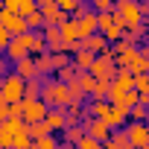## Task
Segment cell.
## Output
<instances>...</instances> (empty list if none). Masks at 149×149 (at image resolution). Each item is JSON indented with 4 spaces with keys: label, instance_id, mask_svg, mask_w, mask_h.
Instances as JSON below:
<instances>
[{
    "label": "cell",
    "instance_id": "obj_33",
    "mask_svg": "<svg viewBox=\"0 0 149 149\" xmlns=\"http://www.w3.org/2000/svg\"><path fill=\"white\" fill-rule=\"evenodd\" d=\"M38 9V0H18V15L21 18H26L29 12H35Z\"/></svg>",
    "mask_w": 149,
    "mask_h": 149
},
{
    "label": "cell",
    "instance_id": "obj_8",
    "mask_svg": "<svg viewBox=\"0 0 149 149\" xmlns=\"http://www.w3.org/2000/svg\"><path fill=\"white\" fill-rule=\"evenodd\" d=\"M123 132H126V140L132 143V149L146 146V123H126Z\"/></svg>",
    "mask_w": 149,
    "mask_h": 149
},
{
    "label": "cell",
    "instance_id": "obj_26",
    "mask_svg": "<svg viewBox=\"0 0 149 149\" xmlns=\"http://www.w3.org/2000/svg\"><path fill=\"white\" fill-rule=\"evenodd\" d=\"M79 73L73 70V64H67V67H61V70H56V82H61V85H70L73 79H76Z\"/></svg>",
    "mask_w": 149,
    "mask_h": 149
},
{
    "label": "cell",
    "instance_id": "obj_1",
    "mask_svg": "<svg viewBox=\"0 0 149 149\" xmlns=\"http://www.w3.org/2000/svg\"><path fill=\"white\" fill-rule=\"evenodd\" d=\"M41 102L47 105V108H67L70 105V94H67V85H61V82H56L53 76H47L44 82H41Z\"/></svg>",
    "mask_w": 149,
    "mask_h": 149
},
{
    "label": "cell",
    "instance_id": "obj_35",
    "mask_svg": "<svg viewBox=\"0 0 149 149\" xmlns=\"http://www.w3.org/2000/svg\"><path fill=\"white\" fill-rule=\"evenodd\" d=\"M76 3H79V0H56V6H58V9H61V12H64L67 18L73 15V9H76Z\"/></svg>",
    "mask_w": 149,
    "mask_h": 149
},
{
    "label": "cell",
    "instance_id": "obj_14",
    "mask_svg": "<svg viewBox=\"0 0 149 149\" xmlns=\"http://www.w3.org/2000/svg\"><path fill=\"white\" fill-rule=\"evenodd\" d=\"M76 26H79V41H82V38H88V35H94V32H100V29H97V12L82 15V18L76 21Z\"/></svg>",
    "mask_w": 149,
    "mask_h": 149
},
{
    "label": "cell",
    "instance_id": "obj_48",
    "mask_svg": "<svg viewBox=\"0 0 149 149\" xmlns=\"http://www.w3.org/2000/svg\"><path fill=\"white\" fill-rule=\"evenodd\" d=\"M0 3H3V0H0Z\"/></svg>",
    "mask_w": 149,
    "mask_h": 149
},
{
    "label": "cell",
    "instance_id": "obj_25",
    "mask_svg": "<svg viewBox=\"0 0 149 149\" xmlns=\"http://www.w3.org/2000/svg\"><path fill=\"white\" fill-rule=\"evenodd\" d=\"M12 149H32V137H29L26 129H24V132H15V137H12Z\"/></svg>",
    "mask_w": 149,
    "mask_h": 149
},
{
    "label": "cell",
    "instance_id": "obj_19",
    "mask_svg": "<svg viewBox=\"0 0 149 149\" xmlns=\"http://www.w3.org/2000/svg\"><path fill=\"white\" fill-rule=\"evenodd\" d=\"M35 73L41 79H47L50 73H53V56L50 53H41V56H35Z\"/></svg>",
    "mask_w": 149,
    "mask_h": 149
},
{
    "label": "cell",
    "instance_id": "obj_12",
    "mask_svg": "<svg viewBox=\"0 0 149 149\" xmlns=\"http://www.w3.org/2000/svg\"><path fill=\"white\" fill-rule=\"evenodd\" d=\"M94 53H88V50H79V53H73L70 56V64H73V70L76 73H88L91 70V64H94Z\"/></svg>",
    "mask_w": 149,
    "mask_h": 149
},
{
    "label": "cell",
    "instance_id": "obj_43",
    "mask_svg": "<svg viewBox=\"0 0 149 149\" xmlns=\"http://www.w3.org/2000/svg\"><path fill=\"white\" fill-rule=\"evenodd\" d=\"M41 3H56V0H38V6H41Z\"/></svg>",
    "mask_w": 149,
    "mask_h": 149
},
{
    "label": "cell",
    "instance_id": "obj_44",
    "mask_svg": "<svg viewBox=\"0 0 149 149\" xmlns=\"http://www.w3.org/2000/svg\"><path fill=\"white\" fill-rule=\"evenodd\" d=\"M143 41H149V26H146V38H143Z\"/></svg>",
    "mask_w": 149,
    "mask_h": 149
},
{
    "label": "cell",
    "instance_id": "obj_5",
    "mask_svg": "<svg viewBox=\"0 0 149 149\" xmlns=\"http://www.w3.org/2000/svg\"><path fill=\"white\" fill-rule=\"evenodd\" d=\"M47 105L41 102V100H21V120L26 123V126H32V123H41L44 117H47Z\"/></svg>",
    "mask_w": 149,
    "mask_h": 149
},
{
    "label": "cell",
    "instance_id": "obj_24",
    "mask_svg": "<svg viewBox=\"0 0 149 149\" xmlns=\"http://www.w3.org/2000/svg\"><path fill=\"white\" fill-rule=\"evenodd\" d=\"M26 132H29V137L32 140H41V137H47V134H53L50 132V126L41 120V123H32V126H26Z\"/></svg>",
    "mask_w": 149,
    "mask_h": 149
},
{
    "label": "cell",
    "instance_id": "obj_36",
    "mask_svg": "<svg viewBox=\"0 0 149 149\" xmlns=\"http://www.w3.org/2000/svg\"><path fill=\"white\" fill-rule=\"evenodd\" d=\"M73 149H100V143H97L94 137H88V134H85V137H82L76 146H73Z\"/></svg>",
    "mask_w": 149,
    "mask_h": 149
},
{
    "label": "cell",
    "instance_id": "obj_20",
    "mask_svg": "<svg viewBox=\"0 0 149 149\" xmlns=\"http://www.w3.org/2000/svg\"><path fill=\"white\" fill-rule=\"evenodd\" d=\"M41 76H35V79H26V85H24V100H41Z\"/></svg>",
    "mask_w": 149,
    "mask_h": 149
},
{
    "label": "cell",
    "instance_id": "obj_47",
    "mask_svg": "<svg viewBox=\"0 0 149 149\" xmlns=\"http://www.w3.org/2000/svg\"><path fill=\"white\" fill-rule=\"evenodd\" d=\"M0 9H3V3H0Z\"/></svg>",
    "mask_w": 149,
    "mask_h": 149
},
{
    "label": "cell",
    "instance_id": "obj_7",
    "mask_svg": "<svg viewBox=\"0 0 149 149\" xmlns=\"http://www.w3.org/2000/svg\"><path fill=\"white\" fill-rule=\"evenodd\" d=\"M82 126H85V134H88V137H94L97 143H105V140L111 137V129L105 126V120H91V117L85 114Z\"/></svg>",
    "mask_w": 149,
    "mask_h": 149
},
{
    "label": "cell",
    "instance_id": "obj_45",
    "mask_svg": "<svg viewBox=\"0 0 149 149\" xmlns=\"http://www.w3.org/2000/svg\"><path fill=\"white\" fill-rule=\"evenodd\" d=\"M0 61H3V50H0Z\"/></svg>",
    "mask_w": 149,
    "mask_h": 149
},
{
    "label": "cell",
    "instance_id": "obj_9",
    "mask_svg": "<svg viewBox=\"0 0 149 149\" xmlns=\"http://www.w3.org/2000/svg\"><path fill=\"white\" fill-rule=\"evenodd\" d=\"M38 12H41V18H44V26H61V21H67V15H64L56 3H41Z\"/></svg>",
    "mask_w": 149,
    "mask_h": 149
},
{
    "label": "cell",
    "instance_id": "obj_16",
    "mask_svg": "<svg viewBox=\"0 0 149 149\" xmlns=\"http://www.w3.org/2000/svg\"><path fill=\"white\" fill-rule=\"evenodd\" d=\"M102 120H105V126H108V129H111V132H117V129H123V126H126V123H129V114H126V111H120V108H114V105H111V108H108V114H105V117H102Z\"/></svg>",
    "mask_w": 149,
    "mask_h": 149
},
{
    "label": "cell",
    "instance_id": "obj_38",
    "mask_svg": "<svg viewBox=\"0 0 149 149\" xmlns=\"http://www.w3.org/2000/svg\"><path fill=\"white\" fill-rule=\"evenodd\" d=\"M9 117H15V120H21V102H15V105H9Z\"/></svg>",
    "mask_w": 149,
    "mask_h": 149
},
{
    "label": "cell",
    "instance_id": "obj_2",
    "mask_svg": "<svg viewBox=\"0 0 149 149\" xmlns=\"http://www.w3.org/2000/svg\"><path fill=\"white\" fill-rule=\"evenodd\" d=\"M114 15L120 18L123 29H132V26L143 24L140 9H137V0H114Z\"/></svg>",
    "mask_w": 149,
    "mask_h": 149
},
{
    "label": "cell",
    "instance_id": "obj_34",
    "mask_svg": "<svg viewBox=\"0 0 149 149\" xmlns=\"http://www.w3.org/2000/svg\"><path fill=\"white\" fill-rule=\"evenodd\" d=\"M50 56H53V73L70 64V56H67V53H50Z\"/></svg>",
    "mask_w": 149,
    "mask_h": 149
},
{
    "label": "cell",
    "instance_id": "obj_6",
    "mask_svg": "<svg viewBox=\"0 0 149 149\" xmlns=\"http://www.w3.org/2000/svg\"><path fill=\"white\" fill-rule=\"evenodd\" d=\"M0 26H3L12 38L15 35H24V32H29L26 29V21L21 18V15H15V12H9V9H0Z\"/></svg>",
    "mask_w": 149,
    "mask_h": 149
},
{
    "label": "cell",
    "instance_id": "obj_27",
    "mask_svg": "<svg viewBox=\"0 0 149 149\" xmlns=\"http://www.w3.org/2000/svg\"><path fill=\"white\" fill-rule=\"evenodd\" d=\"M132 85H134L137 94H146V91H149V73H134V76H132Z\"/></svg>",
    "mask_w": 149,
    "mask_h": 149
},
{
    "label": "cell",
    "instance_id": "obj_31",
    "mask_svg": "<svg viewBox=\"0 0 149 149\" xmlns=\"http://www.w3.org/2000/svg\"><path fill=\"white\" fill-rule=\"evenodd\" d=\"M108 85H111V82H100V79H97V85H94V91H91V100H108Z\"/></svg>",
    "mask_w": 149,
    "mask_h": 149
},
{
    "label": "cell",
    "instance_id": "obj_32",
    "mask_svg": "<svg viewBox=\"0 0 149 149\" xmlns=\"http://www.w3.org/2000/svg\"><path fill=\"white\" fill-rule=\"evenodd\" d=\"M88 6L100 15V12H111L114 9V0H88Z\"/></svg>",
    "mask_w": 149,
    "mask_h": 149
},
{
    "label": "cell",
    "instance_id": "obj_10",
    "mask_svg": "<svg viewBox=\"0 0 149 149\" xmlns=\"http://www.w3.org/2000/svg\"><path fill=\"white\" fill-rule=\"evenodd\" d=\"M79 50H88V53H94V56H102V53L108 50V41H105L102 32H94V35H88V38L79 41Z\"/></svg>",
    "mask_w": 149,
    "mask_h": 149
},
{
    "label": "cell",
    "instance_id": "obj_40",
    "mask_svg": "<svg viewBox=\"0 0 149 149\" xmlns=\"http://www.w3.org/2000/svg\"><path fill=\"white\" fill-rule=\"evenodd\" d=\"M6 117H9V105H6V102H3V100H0V123H3V120H6Z\"/></svg>",
    "mask_w": 149,
    "mask_h": 149
},
{
    "label": "cell",
    "instance_id": "obj_3",
    "mask_svg": "<svg viewBox=\"0 0 149 149\" xmlns=\"http://www.w3.org/2000/svg\"><path fill=\"white\" fill-rule=\"evenodd\" d=\"M24 79L18 76V73H6L3 76V88H0V100H3L6 105H15L24 100Z\"/></svg>",
    "mask_w": 149,
    "mask_h": 149
},
{
    "label": "cell",
    "instance_id": "obj_21",
    "mask_svg": "<svg viewBox=\"0 0 149 149\" xmlns=\"http://www.w3.org/2000/svg\"><path fill=\"white\" fill-rule=\"evenodd\" d=\"M61 38L64 41H79V26H76V21L73 18H67V21H61Z\"/></svg>",
    "mask_w": 149,
    "mask_h": 149
},
{
    "label": "cell",
    "instance_id": "obj_11",
    "mask_svg": "<svg viewBox=\"0 0 149 149\" xmlns=\"http://www.w3.org/2000/svg\"><path fill=\"white\" fill-rule=\"evenodd\" d=\"M26 56H29V50H26V44H24L18 35H15V38L6 44V50H3V58H6L9 64H15V61H21V58H26Z\"/></svg>",
    "mask_w": 149,
    "mask_h": 149
},
{
    "label": "cell",
    "instance_id": "obj_23",
    "mask_svg": "<svg viewBox=\"0 0 149 149\" xmlns=\"http://www.w3.org/2000/svg\"><path fill=\"white\" fill-rule=\"evenodd\" d=\"M143 38H146V26H143V24H137V26H132V29L123 32V41H129L132 47H134L137 41H143Z\"/></svg>",
    "mask_w": 149,
    "mask_h": 149
},
{
    "label": "cell",
    "instance_id": "obj_39",
    "mask_svg": "<svg viewBox=\"0 0 149 149\" xmlns=\"http://www.w3.org/2000/svg\"><path fill=\"white\" fill-rule=\"evenodd\" d=\"M3 9H9V12L18 15V0H3Z\"/></svg>",
    "mask_w": 149,
    "mask_h": 149
},
{
    "label": "cell",
    "instance_id": "obj_4",
    "mask_svg": "<svg viewBox=\"0 0 149 149\" xmlns=\"http://www.w3.org/2000/svg\"><path fill=\"white\" fill-rule=\"evenodd\" d=\"M88 73H91L94 79H100V82H111V79H114V73H117L114 56L105 50L102 56H97V58H94V64H91V70H88Z\"/></svg>",
    "mask_w": 149,
    "mask_h": 149
},
{
    "label": "cell",
    "instance_id": "obj_13",
    "mask_svg": "<svg viewBox=\"0 0 149 149\" xmlns=\"http://www.w3.org/2000/svg\"><path fill=\"white\" fill-rule=\"evenodd\" d=\"M12 73H18V76L26 82V79H35L38 73H35V56H26V58H21V61H15V70Z\"/></svg>",
    "mask_w": 149,
    "mask_h": 149
},
{
    "label": "cell",
    "instance_id": "obj_46",
    "mask_svg": "<svg viewBox=\"0 0 149 149\" xmlns=\"http://www.w3.org/2000/svg\"><path fill=\"white\" fill-rule=\"evenodd\" d=\"M140 149H149V146H140Z\"/></svg>",
    "mask_w": 149,
    "mask_h": 149
},
{
    "label": "cell",
    "instance_id": "obj_29",
    "mask_svg": "<svg viewBox=\"0 0 149 149\" xmlns=\"http://www.w3.org/2000/svg\"><path fill=\"white\" fill-rule=\"evenodd\" d=\"M129 123H149L146 108H143V105H132V108H129Z\"/></svg>",
    "mask_w": 149,
    "mask_h": 149
},
{
    "label": "cell",
    "instance_id": "obj_41",
    "mask_svg": "<svg viewBox=\"0 0 149 149\" xmlns=\"http://www.w3.org/2000/svg\"><path fill=\"white\" fill-rule=\"evenodd\" d=\"M6 73H9V61L3 58V61H0V79H3V76H6Z\"/></svg>",
    "mask_w": 149,
    "mask_h": 149
},
{
    "label": "cell",
    "instance_id": "obj_42",
    "mask_svg": "<svg viewBox=\"0 0 149 149\" xmlns=\"http://www.w3.org/2000/svg\"><path fill=\"white\" fill-rule=\"evenodd\" d=\"M146 146H149V123H146Z\"/></svg>",
    "mask_w": 149,
    "mask_h": 149
},
{
    "label": "cell",
    "instance_id": "obj_18",
    "mask_svg": "<svg viewBox=\"0 0 149 149\" xmlns=\"http://www.w3.org/2000/svg\"><path fill=\"white\" fill-rule=\"evenodd\" d=\"M44 123L50 126L53 134H56V132H64V111H61V108H50L47 117H44Z\"/></svg>",
    "mask_w": 149,
    "mask_h": 149
},
{
    "label": "cell",
    "instance_id": "obj_37",
    "mask_svg": "<svg viewBox=\"0 0 149 149\" xmlns=\"http://www.w3.org/2000/svg\"><path fill=\"white\" fill-rule=\"evenodd\" d=\"M9 41H12V35H9L3 26H0V50H6V44H9Z\"/></svg>",
    "mask_w": 149,
    "mask_h": 149
},
{
    "label": "cell",
    "instance_id": "obj_28",
    "mask_svg": "<svg viewBox=\"0 0 149 149\" xmlns=\"http://www.w3.org/2000/svg\"><path fill=\"white\" fill-rule=\"evenodd\" d=\"M76 82H79V88L85 91V97H91V91H94V85H97V79L91 76V73H79Z\"/></svg>",
    "mask_w": 149,
    "mask_h": 149
},
{
    "label": "cell",
    "instance_id": "obj_22",
    "mask_svg": "<svg viewBox=\"0 0 149 149\" xmlns=\"http://www.w3.org/2000/svg\"><path fill=\"white\" fill-rule=\"evenodd\" d=\"M82 137H85V126H67V129H64V140H61V143L76 146Z\"/></svg>",
    "mask_w": 149,
    "mask_h": 149
},
{
    "label": "cell",
    "instance_id": "obj_30",
    "mask_svg": "<svg viewBox=\"0 0 149 149\" xmlns=\"http://www.w3.org/2000/svg\"><path fill=\"white\" fill-rule=\"evenodd\" d=\"M32 149H58V140H56V134H47L41 140H32Z\"/></svg>",
    "mask_w": 149,
    "mask_h": 149
},
{
    "label": "cell",
    "instance_id": "obj_17",
    "mask_svg": "<svg viewBox=\"0 0 149 149\" xmlns=\"http://www.w3.org/2000/svg\"><path fill=\"white\" fill-rule=\"evenodd\" d=\"M85 120V105H67L64 108V129L67 126H82Z\"/></svg>",
    "mask_w": 149,
    "mask_h": 149
},
{
    "label": "cell",
    "instance_id": "obj_15",
    "mask_svg": "<svg viewBox=\"0 0 149 149\" xmlns=\"http://www.w3.org/2000/svg\"><path fill=\"white\" fill-rule=\"evenodd\" d=\"M108 108H111L108 100H91V102H85V114H88L91 120H102V117L108 114Z\"/></svg>",
    "mask_w": 149,
    "mask_h": 149
}]
</instances>
